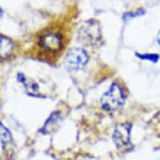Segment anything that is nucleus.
<instances>
[{
	"label": "nucleus",
	"instance_id": "f257e3e1",
	"mask_svg": "<svg viewBox=\"0 0 160 160\" xmlns=\"http://www.w3.org/2000/svg\"><path fill=\"white\" fill-rule=\"evenodd\" d=\"M66 39L64 34L57 29H45L39 32L37 38V48L44 57H55L64 50Z\"/></svg>",
	"mask_w": 160,
	"mask_h": 160
},
{
	"label": "nucleus",
	"instance_id": "f03ea898",
	"mask_svg": "<svg viewBox=\"0 0 160 160\" xmlns=\"http://www.w3.org/2000/svg\"><path fill=\"white\" fill-rule=\"evenodd\" d=\"M127 98L125 89L122 88V84L117 80H114L111 86L108 88L103 95L101 96V109L108 112V114H114L115 111H118L122 108L124 102Z\"/></svg>",
	"mask_w": 160,
	"mask_h": 160
},
{
	"label": "nucleus",
	"instance_id": "7ed1b4c3",
	"mask_svg": "<svg viewBox=\"0 0 160 160\" xmlns=\"http://www.w3.org/2000/svg\"><path fill=\"white\" fill-rule=\"evenodd\" d=\"M77 39L83 45L88 47H99L103 42L102 35V26L96 19H89L80 25L77 31Z\"/></svg>",
	"mask_w": 160,
	"mask_h": 160
},
{
	"label": "nucleus",
	"instance_id": "20e7f679",
	"mask_svg": "<svg viewBox=\"0 0 160 160\" xmlns=\"http://www.w3.org/2000/svg\"><path fill=\"white\" fill-rule=\"evenodd\" d=\"M89 52L84 48H80V47H76V48H70L68 52L66 54V58H64V64L67 67L68 72H82L89 63Z\"/></svg>",
	"mask_w": 160,
	"mask_h": 160
},
{
	"label": "nucleus",
	"instance_id": "39448f33",
	"mask_svg": "<svg viewBox=\"0 0 160 160\" xmlns=\"http://www.w3.org/2000/svg\"><path fill=\"white\" fill-rule=\"evenodd\" d=\"M131 130H132V125L130 122H121L115 127L114 132H112V140H114L115 146L122 152H130L134 148L131 143Z\"/></svg>",
	"mask_w": 160,
	"mask_h": 160
},
{
	"label": "nucleus",
	"instance_id": "423d86ee",
	"mask_svg": "<svg viewBox=\"0 0 160 160\" xmlns=\"http://www.w3.org/2000/svg\"><path fill=\"white\" fill-rule=\"evenodd\" d=\"M64 119V114L61 109H55L54 112H51L50 117L47 118V121L44 122L42 128L39 130L41 134H52L55 130H58L60 124Z\"/></svg>",
	"mask_w": 160,
	"mask_h": 160
},
{
	"label": "nucleus",
	"instance_id": "0eeeda50",
	"mask_svg": "<svg viewBox=\"0 0 160 160\" xmlns=\"http://www.w3.org/2000/svg\"><path fill=\"white\" fill-rule=\"evenodd\" d=\"M16 80H18V83L23 88V90H25V93L28 95V96L42 98V95L39 93V86H38L37 82H34L32 79H29V77L25 76V74L21 73V72L16 74Z\"/></svg>",
	"mask_w": 160,
	"mask_h": 160
},
{
	"label": "nucleus",
	"instance_id": "6e6552de",
	"mask_svg": "<svg viewBox=\"0 0 160 160\" xmlns=\"http://www.w3.org/2000/svg\"><path fill=\"white\" fill-rule=\"evenodd\" d=\"M15 50H16V42L8 35H0V57L2 60L10 58L15 54Z\"/></svg>",
	"mask_w": 160,
	"mask_h": 160
},
{
	"label": "nucleus",
	"instance_id": "1a4fd4ad",
	"mask_svg": "<svg viewBox=\"0 0 160 160\" xmlns=\"http://www.w3.org/2000/svg\"><path fill=\"white\" fill-rule=\"evenodd\" d=\"M13 143L12 134L9 128L4 124H0V148H2V153H4L8 150V146Z\"/></svg>",
	"mask_w": 160,
	"mask_h": 160
},
{
	"label": "nucleus",
	"instance_id": "9d476101",
	"mask_svg": "<svg viewBox=\"0 0 160 160\" xmlns=\"http://www.w3.org/2000/svg\"><path fill=\"white\" fill-rule=\"evenodd\" d=\"M135 55H137L140 60H144V61H152V63H157V61L160 60V55L154 54V52H148V54H140V52H135Z\"/></svg>",
	"mask_w": 160,
	"mask_h": 160
},
{
	"label": "nucleus",
	"instance_id": "9b49d317",
	"mask_svg": "<svg viewBox=\"0 0 160 160\" xmlns=\"http://www.w3.org/2000/svg\"><path fill=\"white\" fill-rule=\"evenodd\" d=\"M143 15H146V10L144 9H138L137 12H127L122 15V19L124 21H128V19H134V18H138V16H143Z\"/></svg>",
	"mask_w": 160,
	"mask_h": 160
},
{
	"label": "nucleus",
	"instance_id": "f8f14e48",
	"mask_svg": "<svg viewBox=\"0 0 160 160\" xmlns=\"http://www.w3.org/2000/svg\"><path fill=\"white\" fill-rule=\"evenodd\" d=\"M156 42L159 44V47H160V31H159V35H157V38H156Z\"/></svg>",
	"mask_w": 160,
	"mask_h": 160
}]
</instances>
